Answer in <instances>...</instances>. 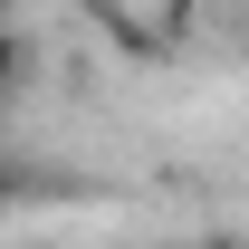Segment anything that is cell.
<instances>
[{
	"label": "cell",
	"instance_id": "obj_1",
	"mask_svg": "<svg viewBox=\"0 0 249 249\" xmlns=\"http://www.w3.org/2000/svg\"><path fill=\"white\" fill-rule=\"evenodd\" d=\"M19 77H29V38H19V29H0V106L19 96Z\"/></svg>",
	"mask_w": 249,
	"mask_h": 249
},
{
	"label": "cell",
	"instance_id": "obj_2",
	"mask_svg": "<svg viewBox=\"0 0 249 249\" xmlns=\"http://www.w3.org/2000/svg\"><path fill=\"white\" fill-rule=\"evenodd\" d=\"M211 249H240V240H211Z\"/></svg>",
	"mask_w": 249,
	"mask_h": 249
},
{
	"label": "cell",
	"instance_id": "obj_3",
	"mask_svg": "<svg viewBox=\"0 0 249 249\" xmlns=\"http://www.w3.org/2000/svg\"><path fill=\"white\" fill-rule=\"evenodd\" d=\"M0 10H10V0H0Z\"/></svg>",
	"mask_w": 249,
	"mask_h": 249
},
{
	"label": "cell",
	"instance_id": "obj_4",
	"mask_svg": "<svg viewBox=\"0 0 249 249\" xmlns=\"http://www.w3.org/2000/svg\"><path fill=\"white\" fill-rule=\"evenodd\" d=\"M0 192H10V182H0Z\"/></svg>",
	"mask_w": 249,
	"mask_h": 249
}]
</instances>
